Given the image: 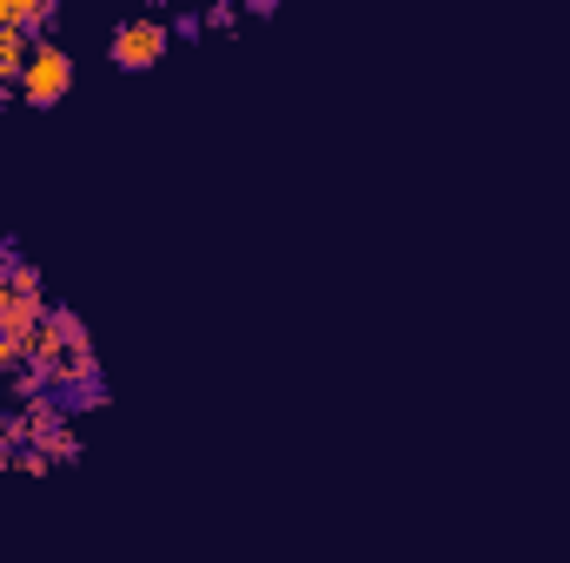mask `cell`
Segmentation results:
<instances>
[{"instance_id":"6da1fadb","label":"cell","mask_w":570,"mask_h":563,"mask_svg":"<svg viewBox=\"0 0 570 563\" xmlns=\"http://www.w3.org/2000/svg\"><path fill=\"white\" fill-rule=\"evenodd\" d=\"M20 100L27 107H53L67 87H73V53L60 47V40H47V33H33V53H27V67H20Z\"/></svg>"},{"instance_id":"7a4b0ae2","label":"cell","mask_w":570,"mask_h":563,"mask_svg":"<svg viewBox=\"0 0 570 563\" xmlns=\"http://www.w3.org/2000/svg\"><path fill=\"white\" fill-rule=\"evenodd\" d=\"M166 47H173V27H166L159 13H134V20H120V27L107 33V60H114L120 73H146V67H159Z\"/></svg>"},{"instance_id":"3957f363","label":"cell","mask_w":570,"mask_h":563,"mask_svg":"<svg viewBox=\"0 0 570 563\" xmlns=\"http://www.w3.org/2000/svg\"><path fill=\"white\" fill-rule=\"evenodd\" d=\"M27 53H33V33L27 27H0V80H20Z\"/></svg>"},{"instance_id":"277c9868","label":"cell","mask_w":570,"mask_h":563,"mask_svg":"<svg viewBox=\"0 0 570 563\" xmlns=\"http://www.w3.org/2000/svg\"><path fill=\"white\" fill-rule=\"evenodd\" d=\"M27 365H33V352H27V338H7V332H0V378H20Z\"/></svg>"},{"instance_id":"5b68a950","label":"cell","mask_w":570,"mask_h":563,"mask_svg":"<svg viewBox=\"0 0 570 563\" xmlns=\"http://www.w3.org/2000/svg\"><path fill=\"white\" fill-rule=\"evenodd\" d=\"M20 266H27V259H20L13 246H0V305H7L13 292H20Z\"/></svg>"},{"instance_id":"8992f818","label":"cell","mask_w":570,"mask_h":563,"mask_svg":"<svg viewBox=\"0 0 570 563\" xmlns=\"http://www.w3.org/2000/svg\"><path fill=\"white\" fill-rule=\"evenodd\" d=\"M47 464H53V457H47V451H33V444H27V451H13V471H27V477H40Z\"/></svg>"},{"instance_id":"52a82bcc","label":"cell","mask_w":570,"mask_h":563,"mask_svg":"<svg viewBox=\"0 0 570 563\" xmlns=\"http://www.w3.org/2000/svg\"><path fill=\"white\" fill-rule=\"evenodd\" d=\"M47 457H80V437H73V431H60V437L47 444Z\"/></svg>"},{"instance_id":"ba28073f","label":"cell","mask_w":570,"mask_h":563,"mask_svg":"<svg viewBox=\"0 0 570 563\" xmlns=\"http://www.w3.org/2000/svg\"><path fill=\"white\" fill-rule=\"evenodd\" d=\"M7 107H13V80H0V113H7Z\"/></svg>"},{"instance_id":"9c48e42d","label":"cell","mask_w":570,"mask_h":563,"mask_svg":"<svg viewBox=\"0 0 570 563\" xmlns=\"http://www.w3.org/2000/svg\"><path fill=\"white\" fill-rule=\"evenodd\" d=\"M7 471H13V451H0V477H7Z\"/></svg>"}]
</instances>
